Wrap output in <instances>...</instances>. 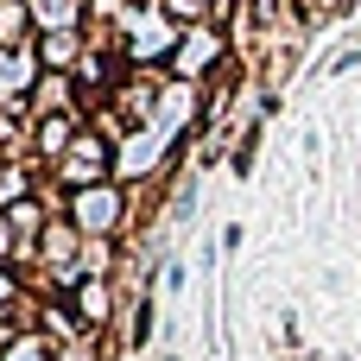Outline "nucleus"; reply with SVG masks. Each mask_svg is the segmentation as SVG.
Returning <instances> with one entry per match:
<instances>
[{"mask_svg":"<svg viewBox=\"0 0 361 361\" xmlns=\"http://www.w3.org/2000/svg\"><path fill=\"white\" fill-rule=\"evenodd\" d=\"M171 63H178V76H203L209 63H228V51H222V32H209V25H190V32L178 38Z\"/></svg>","mask_w":361,"mask_h":361,"instance_id":"obj_4","label":"nucleus"},{"mask_svg":"<svg viewBox=\"0 0 361 361\" xmlns=\"http://www.w3.org/2000/svg\"><path fill=\"white\" fill-rule=\"evenodd\" d=\"M121 216H127V190H121V184H89V190H70V197H63V222H70L82 241L114 235Z\"/></svg>","mask_w":361,"mask_h":361,"instance_id":"obj_1","label":"nucleus"},{"mask_svg":"<svg viewBox=\"0 0 361 361\" xmlns=\"http://www.w3.org/2000/svg\"><path fill=\"white\" fill-rule=\"evenodd\" d=\"M108 165H114V146H108L102 133H89V127H82V133H76V146L51 165V178H57V184H63V197H70V190L108 184Z\"/></svg>","mask_w":361,"mask_h":361,"instance_id":"obj_2","label":"nucleus"},{"mask_svg":"<svg viewBox=\"0 0 361 361\" xmlns=\"http://www.w3.org/2000/svg\"><path fill=\"white\" fill-rule=\"evenodd\" d=\"M82 121H89L82 108H70V114H38V121H32V159H38V165H57V159L76 146Z\"/></svg>","mask_w":361,"mask_h":361,"instance_id":"obj_3","label":"nucleus"},{"mask_svg":"<svg viewBox=\"0 0 361 361\" xmlns=\"http://www.w3.org/2000/svg\"><path fill=\"white\" fill-rule=\"evenodd\" d=\"M38 32H89V0H25Z\"/></svg>","mask_w":361,"mask_h":361,"instance_id":"obj_6","label":"nucleus"},{"mask_svg":"<svg viewBox=\"0 0 361 361\" xmlns=\"http://www.w3.org/2000/svg\"><path fill=\"white\" fill-rule=\"evenodd\" d=\"M70 317H76L82 330H102V324L114 317V292H108L102 273H82V279H76V292H70Z\"/></svg>","mask_w":361,"mask_h":361,"instance_id":"obj_5","label":"nucleus"},{"mask_svg":"<svg viewBox=\"0 0 361 361\" xmlns=\"http://www.w3.org/2000/svg\"><path fill=\"white\" fill-rule=\"evenodd\" d=\"M38 25H32V6L25 0H0V51H32L38 38H32Z\"/></svg>","mask_w":361,"mask_h":361,"instance_id":"obj_7","label":"nucleus"}]
</instances>
